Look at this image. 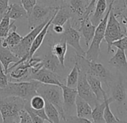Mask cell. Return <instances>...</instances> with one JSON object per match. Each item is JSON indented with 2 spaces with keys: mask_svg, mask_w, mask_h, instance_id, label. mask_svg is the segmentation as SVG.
I'll list each match as a JSON object with an SVG mask.
<instances>
[{
  "mask_svg": "<svg viewBox=\"0 0 127 123\" xmlns=\"http://www.w3.org/2000/svg\"><path fill=\"white\" fill-rule=\"evenodd\" d=\"M108 62L118 71L127 76V57L124 50L117 49L116 53L110 59Z\"/></svg>",
  "mask_w": 127,
  "mask_h": 123,
  "instance_id": "obj_14",
  "label": "cell"
},
{
  "mask_svg": "<svg viewBox=\"0 0 127 123\" xmlns=\"http://www.w3.org/2000/svg\"><path fill=\"white\" fill-rule=\"evenodd\" d=\"M19 60L20 59L17 57L9 48L3 47L0 44V62L3 67L5 74H7L10 64H14Z\"/></svg>",
  "mask_w": 127,
  "mask_h": 123,
  "instance_id": "obj_18",
  "label": "cell"
},
{
  "mask_svg": "<svg viewBox=\"0 0 127 123\" xmlns=\"http://www.w3.org/2000/svg\"><path fill=\"white\" fill-rule=\"evenodd\" d=\"M96 27V26L91 23L90 20V17H83L79 22V26L78 27V31L81 32L82 35H83L87 47H89L94 38Z\"/></svg>",
  "mask_w": 127,
  "mask_h": 123,
  "instance_id": "obj_12",
  "label": "cell"
},
{
  "mask_svg": "<svg viewBox=\"0 0 127 123\" xmlns=\"http://www.w3.org/2000/svg\"><path fill=\"white\" fill-rule=\"evenodd\" d=\"M37 94L43 98L46 102L52 104L58 110L61 119L64 121L65 113L63 109L62 89L57 85L40 83L37 89Z\"/></svg>",
  "mask_w": 127,
  "mask_h": 123,
  "instance_id": "obj_4",
  "label": "cell"
},
{
  "mask_svg": "<svg viewBox=\"0 0 127 123\" xmlns=\"http://www.w3.org/2000/svg\"><path fill=\"white\" fill-rule=\"evenodd\" d=\"M115 47L117 49L124 50L126 53H127V35L123 37L120 40L114 42L112 44V47Z\"/></svg>",
  "mask_w": 127,
  "mask_h": 123,
  "instance_id": "obj_34",
  "label": "cell"
},
{
  "mask_svg": "<svg viewBox=\"0 0 127 123\" xmlns=\"http://www.w3.org/2000/svg\"><path fill=\"white\" fill-rule=\"evenodd\" d=\"M37 4L49 7H61L67 5L64 0H37Z\"/></svg>",
  "mask_w": 127,
  "mask_h": 123,
  "instance_id": "obj_31",
  "label": "cell"
},
{
  "mask_svg": "<svg viewBox=\"0 0 127 123\" xmlns=\"http://www.w3.org/2000/svg\"><path fill=\"white\" fill-rule=\"evenodd\" d=\"M92 107L81 97L77 95L76 99V116L79 117L91 119Z\"/></svg>",
  "mask_w": 127,
  "mask_h": 123,
  "instance_id": "obj_21",
  "label": "cell"
},
{
  "mask_svg": "<svg viewBox=\"0 0 127 123\" xmlns=\"http://www.w3.org/2000/svg\"><path fill=\"white\" fill-rule=\"evenodd\" d=\"M58 8V7H49L36 4L27 17L29 30L49 20Z\"/></svg>",
  "mask_w": 127,
  "mask_h": 123,
  "instance_id": "obj_7",
  "label": "cell"
},
{
  "mask_svg": "<svg viewBox=\"0 0 127 123\" xmlns=\"http://www.w3.org/2000/svg\"><path fill=\"white\" fill-rule=\"evenodd\" d=\"M45 104L46 101L43 99V98L37 94L33 96L29 101V104L31 107L34 110H40L44 108Z\"/></svg>",
  "mask_w": 127,
  "mask_h": 123,
  "instance_id": "obj_30",
  "label": "cell"
},
{
  "mask_svg": "<svg viewBox=\"0 0 127 123\" xmlns=\"http://www.w3.org/2000/svg\"><path fill=\"white\" fill-rule=\"evenodd\" d=\"M24 110H26L28 113H29V114L30 115V116H31V119H32V123H44V120L43 119H42L40 117H39L38 116H37V115H35L33 112H32L30 110H29V109H24Z\"/></svg>",
  "mask_w": 127,
  "mask_h": 123,
  "instance_id": "obj_38",
  "label": "cell"
},
{
  "mask_svg": "<svg viewBox=\"0 0 127 123\" xmlns=\"http://www.w3.org/2000/svg\"><path fill=\"white\" fill-rule=\"evenodd\" d=\"M6 14H8V16L10 17L11 20H14V21L28 17L26 11L23 8L22 5L20 3L14 2L9 5Z\"/></svg>",
  "mask_w": 127,
  "mask_h": 123,
  "instance_id": "obj_23",
  "label": "cell"
},
{
  "mask_svg": "<svg viewBox=\"0 0 127 123\" xmlns=\"http://www.w3.org/2000/svg\"><path fill=\"white\" fill-rule=\"evenodd\" d=\"M65 123H94L87 118L79 117L77 116H66Z\"/></svg>",
  "mask_w": 127,
  "mask_h": 123,
  "instance_id": "obj_32",
  "label": "cell"
},
{
  "mask_svg": "<svg viewBox=\"0 0 127 123\" xmlns=\"http://www.w3.org/2000/svg\"><path fill=\"white\" fill-rule=\"evenodd\" d=\"M44 110L51 123H60V114L55 106L49 102H46Z\"/></svg>",
  "mask_w": 127,
  "mask_h": 123,
  "instance_id": "obj_29",
  "label": "cell"
},
{
  "mask_svg": "<svg viewBox=\"0 0 127 123\" xmlns=\"http://www.w3.org/2000/svg\"><path fill=\"white\" fill-rule=\"evenodd\" d=\"M2 17H1V16H0V21H1V20H2Z\"/></svg>",
  "mask_w": 127,
  "mask_h": 123,
  "instance_id": "obj_47",
  "label": "cell"
},
{
  "mask_svg": "<svg viewBox=\"0 0 127 123\" xmlns=\"http://www.w3.org/2000/svg\"><path fill=\"white\" fill-rule=\"evenodd\" d=\"M79 66L78 65V62L75 60L74 66L72 68L71 71L67 75L66 86L70 88H76L78 79H79Z\"/></svg>",
  "mask_w": 127,
  "mask_h": 123,
  "instance_id": "obj_28",
  "label": "cell"
},
{
  "mask_svg": "<svg viewBox=\"0 0 127 123\" xmlns=\"http://www.w3.org/2000/svg\"><path fill=\"white\" fill-rule=\"evenodd\" d=\"M76 89L78 92V95L86 101L92 107H94V106L99 102L88 82L86 71L80 67Z\"/></svg>",
  "mask_w": 127,
  "mask_h": 123,
  "instance_id": "obj_9",
  "label": "cell"
},
{
  "mask_svg": "<svg viewBox=\"0 0 127 123\" xmlns=\"http://www.w3.org/2000/svg\"><path fill=\"white\" fill-rule=\"evenodd\" d=\"M14 1H15V3H18V2H20V4H21L20 3V0H14Z\"/></svg>",
  "mask_w": 127,
  "mask_h": 123,
  "instance_id": "obj_42",
  "label": "cell"
},
{
  "mask_svg": "<svg viewBox=\"0 0 127 123\" xmlns=\"http://www.w3.org/2000/svg\"><path fill=\"white\" fill-rule=\"evenodd\" d=\"M26 101L20 97L8 96L0 98V113L2 123H12L19 118L20 112L24 110Z\"/></svg>",
  "mask_w": 127,
  "mask_h": 123,
  "instance_id": "obj_2",
  "label": "cell"
},
{
  "mask_svg": "<svg viewBox=\"0 0 127 123\" xmlns=\"http://www.w3.org/2000/svg\"><path fill=\"white\" fill-rule=\"evenodd\" d=\"M42 63L43 68L50 70L55 73H57L58 74L60 71H61L62 68H64L62 67L58 59L52 53L47 54L44 56V58L42 59Z\"/></svg>",
  "mask_w": 127,
  "mask_h": 123,
  "instance_id": "obj_24",
  "label": "cell"
},
{
  "mask_svg": "<svg viewBox=\"0 0 127 123\" xmlns=\"http://www.w3.org/2000/svg\"><path fill=\"white\" fill-rule=\"evenodd\" d=\"M105 99L103 98V101L102 103H97L95 106L94 108L92 110V113H91V119L94 121V123H102L104 122V119H103V113H104V110L105 107Z\"/></svg>",
  "mask_w": 127,
  "mask_h": 123,
  "instance_id": "obj_27",
  "label": "cell"
},
{
  "mask_svg": "<svg viewBox=\"0 0 127 123\" xmlns=\"http://www.w3.org/2000/svg\"><path fill=\"white\" fill-rule=\"evenodd\" d=\"M20 122H13L12 123H32V119L29 113L26 110H23L19 115Z\"/></svg>",
  "mask_w": 127,
  "mask_h": 123,
  "instance_id": "obj_35",
  "label": "cell"
},
{
  "mask_svg": "<svg viewBox=\"0 0 127 123\" xmlns=\"http://www.w3.org/2000/svg\"><path fill=\"white\" fill-rule=\"evenodd\" d=\"M64 1H65V2H66V5H67V3H68L70 1H71V0H64Z\"/></svg>",
  "mask_w": 127,
  "mask_h": 123,
  "instance_id": "obj_43",
  "label": "cell"
},
{
  "mask_svg": "<svg viewBox=\"0 0 127 123\" xmlns=\"http://www.w3.org/2000/svg\"><path fill=\"white\" fill-rule=\"evenodd\" d=\"M67 5L73 14V19L76 20L73 21V24H77L85 17L88 3L85 0H71Z\"/></svg>",
  "mask_w": 127,
  "mask_h": 123,
  "instance_id": "obj_13",
  "label": "cell"
},
{
  "mask_svg": "<svg viewBox=\"0 0 127 123\" xmlns=\"http://www.w3.org/2000/svg\"><path fill=\"white\" fill-rule=\"evenodd\" d=\"M8 83H9L8 76L7 74H5L3 67L1 62H0V89L6 87Z\"/></svg>",
  "mask_w": 127,
  "mask_h": 123,
  "instance_id": "obj_33",
  "label": "cell"
},
{
  "mask_svg": "<svg viewBox=\"0 0 127 123\" xmlns=\"http://www.w3.org/2000/svg\"><path fill=\"white\" fill-rule=\"evenodd\" d=\"M126 35H127V34L124 26L118 21L113 9H111L108 18L104 35V39L108 45V52H113L112 44Z\"/></svg>",
  "mask_w": 127,
  "mask_h": 123,
  "instance_id": "obj_5",
  "label": "cell"
},
{
  "mask_svg": "<svg viewBox=\"0 0 127 123\" xmlns=\"http://www.w3.org/2000/svg\"><path fill=\"white\" fill-rule=\"evenodd\" d=\"M56 11L55 12V14L52 16V17L48 20V22L46 23V25L43 26V28L40 30V32L37 34V35L35 37L32 46H31V48L29 50V56H28V59H31L32 57H33L34 54L35 53V52L40 48V47L41 46L46 34L48 33L49 32V29L50 27V26L52 25V22L53 20V18H54V16L56 13Z\"/></svg>",
  "mask_w": 127,
  "mask_h": 123,
  "instance_id": "obj_15",
  "label": "cell"
},
{
  "mask_svg": "<svg viewBox=\"0 0 127 123\" xmlns=\"http://www.w3.org/2000/svg\"><path fill=\"white\" fill-rule=\"evenodd\" d=\"M40 83L34 80L17 83L9 81L6 87L0 89V98L8 96H16L25 101H30L33 96L37 95V89Z\"/></svg>",
  "mask_w": 127,
  "mask_h": 123,
  "instance_id": "obj_1",
  "label": "cell"
},
{
  "mask_svg": "<svg viewBox=\"0 0 127 123\" xmlns=\"http://www.w3.org/2000/svg\"><path fill=\"white\" fill-rule=\"evenodd\" d=\"M73 18V14L67 5L60 7L53 18L52 25H60L64 26L68 20Z\"/></svg>",
  "mask_w": 127,
  "mask_h": 123,
  "instance_id": "obj_19",
  "label": "cell"
},
{
  "mask_svg": "<svg viewBox=\"0 0 127 123\" xmlns=\"http://www.w3.org/2000/svg\"><path fill=\"white\" fill-rule=\"evenodd\" d=\"M47 22L48 20L45 21L44 23L40 24L34 29H32L29 34H27L25 37H23L22 40L20 41L18 44L10 48L11 52L20 59L19 62H21L25 61L28 59L29 50L35 37L37 35V34L40 32V30L43 28V26L46 25Z\"/></svg>",
  "mask_w": 127,
  "mask_h": 123,
  "instance_id": "obj_6",
  "label": "cell"
},
{
  "mask_svg": "<svg viewBox=\"0 0 127 123\" xmlns=\"http://www.w3.org/2000/svg\"><path fill=\"white\" fill-rule=\"evenodd\" d=\"M52 30L57 35H61L64 32V26H60V25H52Z\"/></svg>",
  "mask_w": 127,
  "mask_h": 123,
  "instance_id": "obj_39",
  "label": "cell"
},
{
  "mask_svg": "<svg viewBox=\"0 0 127 123\" xmlns=\"http://www.w3.org/2000/svg\"><path fill=\"white\" fill-rule=\"evenodd\" d=\"M9 1L10 0H0V16L3 17L9 7Z\"/></svg>",
  "mask_w": 127,
  "mask_h": 123,
  "instance_id": "obj_37",
  "label": "cell"
},
{
  "mask_svg": "<svg viewBox=\"0 0 127 123\" xmlns=\"http://www.w3.org/2000/svg\"><path fill=\"white\" fill-rule=\"evenodd\" d=\"M34 80L43 84L57 85L59 86L64 84L61 75L43 67L37 71H34L30 68L29 80Z\"/></svg>",
  "mask_w": 127,
  "mask_h": 123,
  "instance_id": "obj_10",
  "label": "cell"
},
{
  "mask_svg": "<svg viewBox=\"0 0 127 123\" xmlns=\"http://www.w3.org/2000/svg\"><path fill=\"white\" fill-rule=\"evenodd\" d=\"M67 51V44L62 38H60L59 41L55 42L52 45L51 53L54 55L60 62L62 67L65 68V56Z\"/></svg>",
  "mask_w": 127,
  "mask_h": 123,
  "instance_id": "obj_16",
  "label": "cell"
},
{
  "mask_svg": "<svg viewBox=\"0 0 127 123\" xmlns=\"http://www.w3.org/2000/svg\"><path fill=\"white\" fill-rule=\"evenodd\" d=\"M22 38L23 37L20 35H19L17 32V26L15 25V21L12 20L11 23L9 32L6 35V37L3 38L1 45L3 47H8L10 49L18 44L20 41L22 40Z\"/></svg>",
  "mask_w": 127,
  "mask_h": 123,
  "instance_id": "obj_17",
  "label": "cell"
},
{
  "mask_svg": "<svg viewBox=\"0 0 127 123\" xmlns=\"http://www.w3.org/2000/svg\"><path fill=\"white\" fill-rule=\"evenodd\" d=\"M126 112H127V109H126Z\"/></svg>",
  "mask_w": 127,
  "mask_h": 123,
  "instance_id": "obj_49",
  "label": "cell"
},
{
  "mask_svg": "<svg viewBox=\"0 0 127 123\" xmlns=\"http://www.w3.org/2000/svg\"><path fill=\"white\" fill-rule=\"evenodd\" d=\"M11 19L10 17L8 16L7 14H5L2 17V20L0 21V28L2 29L5 30V31H7V32H9V29H10V26H11Z\"/></svg>",
  "mask_w": 127,
  "mask_h": 123,
  "instance_id": "obj_36",
  "label": "cell"
},
{
  "mask_svg": "<svg viewBox=\"0 0 127 123\" xmlns=\"http://www.w3.org/2000/svg\"><path fill=\"white\" fill-rule=\"evenodd\" d=\"M121 19V21H122V23L123 24V26L126 29V34H127V17L126 16H123L120 17Z\"/></svg>",
  "mask_w": 127,
  "mask_h": 123,
  "instance_id": "obj_40",
  "label": "cell"
},
{
  "mask_svg": "<svg viewBox=\"0 0 127 123\" xmlns=\"http://www.w3.org/2000/svg\"><path fill=\"white\" fill-rule=\"evenodd\" d=\"M103 98L105 99V107L103 113V119L105 123H118L120 122V119H117L111 112L110 109V104L113 102V99L111 97L110 98H108L106 92L103 94Z\"/></svg>",
  "mask_w": 127,
  "mask_h": 123,
  "instance_id": "obj_26",
  "label": "cell"
},
{
  "mask_svg": "<svg viewBox=\"0 0 127 123\" xmlns=\"http://www.w3.org/2000/svg\"><path fill=\"white\" fill-rule=\"evenodd\" d=\"M62 89L63 98V109L65 116H70V114L76 110V99L78 95L76 88H70L65 84L61 86Z\"/></svg>",
  "mask_w": 127,
  "mask_h": 123,
  "instance_id": "obj_11",
  "label": "cell"
},
{
  "mask_svg": "<svg viewBox=\"0 0 127 123\" xmlns=\"http://www.w3.org/2000/svg\"><path fill=\"white\" fill-rule=\"evenodd\" d=\"M125 5H126V8H127V0H125Z\"/></svg>",
  "mask_w": 127,
  "mask_h": 123,
  "instance_id": "obj_44",
  "label": "cell"
},
{
  "mask_svg": "<svg viewBox=\"0 0 127 123\" xmlns=\"http://www.w3.org/2000/svg\"><path fill=\"white\" fill-rule=\"evenodd\" d=\"M106 9H107L106 0H96L94 11L91 14V16L90 17V20L94 26H96L102 20V18L105 14Z\"/></svg>",
  "mask_w": 127,
  "mask_h": 123,
  "instance_id": "obj_20",
  "label": "cell"
},
{
  "mask_svg": "<svg viewBox=\"0 0 127 123\" xmlns=\"http://www.w3.org/2000/svg\"><path fill=\"white\" fill-rule=\"evenodd\" d=\"M118 123H124V122H122L121 120H120V122H119Z\"/></svg>",
  "mask_w": 127,
  "mask_h": 123,
  "instance_id": "obj_46",
  "label": "cell"
},
{
  "mask_svg": "<svg viewBox=\"0 0 127 123\" xmlns=\"http://www.w3.org/2000/svg\"><path fill=\"white\" fill-rule=\"evenodd\" d=\"M87 80L93 92L96 95L97 101H103V94L105 93V91L102 89V81L90 74H87Z\"/></svg>",
  "mask_w": 127,
  "mask_h": 123,
  "instance_id": "obj_25",
  "label": "cell"
},
{
  "mask_svg": "<svg viewBox=\"0 0 127 123\" xmlns=\"http://www.w3.org/2000/svg\"><path fill=\"white\" fill-rule=\"evenodd\" d=\"M113 3H114V0H111L110 2L109 6H108V9L107 12L105 13L104 17L100 21V23L96 26L94 38L89 45V48H88V51L85 52V59H87L89 61L97 62V60L99 59V56L100 55V44H101L102 40L104 39L107 21H108V18L110 11L112 9Z\"/></svg>",
  "mask_w": 127,
  "mask_h": 123,
  "instance_id": "obj_3",
  "label": "cell"
},
{
  "mask_svg": "<svg viewBox=\"0 0 127 123\" xmlns=\"http://www.w3.org/2000/svg\"><path fill=\"white\" fill-rule=\"evenodd\" d=\"M113 101H116L117 104H120L124 103L126 98V89L123 82L122 77L120 75L119 80L116 85L112 89V96Z\"/></svg>",
  "mask_w": 127,
  "mask_h": 123,
  "instance_id": "obj_22",
  "label": "cell"
},
{
  "mask_svg": "<svg viewBox=\"0 0 127 123\" xmlns=\"http://www.w3.org/2000/svg\"><path fill=\"white\" fill-rule=\"evenodd\" d=\"M85 1L86 2H88V3L89 4V3L91 2V0H85Z\"/></svg>",
  "mask_w": 127,
  "mask_h": 123,
  "instance_id": "obj_45",
  "label": "cell"
},
{
  "mask_svg": "<svg viewBox=\"0 0 127 123\" xmlns=\"http://www.w3.org/2000/svg\"><path fill=\"white\" fill-rule=\"evenodd\" d=\"M8 32H7V31H5V30H3V29H2L1 28H0V38H5L6 37V35H8Z\"/></svg>",
  "mask_w": 127,
  "mask_h": 123,
  "instance_id": "obj_41",
  "label": "cell"
},
{
  "mask_svg": "<svg viewBox=\"0 0 127 123\" xmlns=\"http://www.w3.org/2000/svg\"><path fill=\"white\" fill-rule=\"evenodd\" d=\"M126 96H127V91H126Z\"/></svg>",
  "mask_w": 127,
  "mask_h": 123,
  "instance_id": "obj_48",
  "label": "cell"
},
{
  "mask_svg": "<svg viewBox=\"0 0 127 123\" xmlns=\"http://www.w3.org/2000/svg\"><path fill=\"white\" fill-rule=\"evenodd\" d=\"M64 30L61 35V38H62L68 45L71 46L75 50L76 54L82 56H85V52L80 44L81 34L76 29H75L72 26L70 20L64 25Z\"/></svg>",
  "mask_w": 127,
  "mask_h": 123,
  "instance_id": "obj_8",
  "label": "cell"
}]
</instances>
